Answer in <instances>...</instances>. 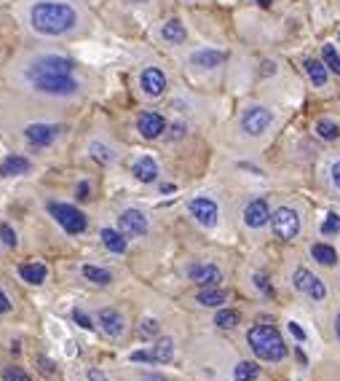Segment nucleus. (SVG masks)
<instances>
[{
  "mask_svg": "<svg viewBox=\"0 0 340 381\" xmlns=\"http://www.w3.org/2000/svg\"><path fill=\"white\" fill-rule=\"evenodd\" d=\"M30 25L40 35L57 38L78 25V11L64 0H38L30 8Z\"/></svg>",
  "mask_w": 340,
  "mask_h": 381,
  "instance_id": "obj_1",
  "label": "nucleus"
},
{
  "mask_svg": "<svg viewBox=\"0 0 340 381\" xmlns=\"http://www.w3.org/2000/svg\"><path fill=\"white\" fill-rule=\"evenodd\" d=\"M247 341L252 352L260 357V360H268V362H278L287 357V344L284 339L278 336L276 328L271 325H254L247 333Z\"/></svg>",
  "mask_w": 340,
  "mask_h": 381,
  "instance_id": "obj_2",
  "label": "nucleus"
},
{
  "mask_svg": "<svg viewBox=\"0 0 340 381\" xmlns=\"http://www.w3.org/2000/svg\"><path fill=\"white\" fill-rule=\"evenodd\" d=\"M32 86L43 95L51 97H73L78 92V81L73 75H46V73H27Z\"/></svg>",
  "mask_w": 340,
  "mask_h": 381,
  "instance_id": "obj_3",
  "label": "nucleus"
},
{
  "mask_svg": "<svg viewBox=\"0 0 340 381\" xmlns=\"http://www.w3.org/2000/svg\"><path fill=\"white\" fill-rule=\"evenodd\" d=\"M49 212L57 218V223L62 225L67 234H83L86 231V215L78 210V207H73V204H62V201H51L49 204Z\"/></svg>",
  "mask_w": 340,
  "mask_h": 381,
  "instance_id": "obj_4",
  "label": "nucleus"
},
{
  "mask_svg": "<svg viewBox=\"0 0 340 381\" xmlns=\"http://www.w3.org/2000/svg\"><path fill=\"white\" fill-rule=\"evenodd\" d=\"M271 228L281 242H292L300 234V218L292 207H278L276 212L271 215Z\"/></svg>",
  "mask_w": 340,
  "mask_h": 381,
  "instance_id": "obj_5",
  "label": "nucleus"
},
{
  "mask_svg": "<svg viewBox=\"0 0 340 381\" xmlns=\"http://www.w3.org/2000/svg\"><path fill=\"white\" fill-rule=\"evenodd\" d=\"M271 124H274V113L268 108H263V105H252L241 116V129L247 132L249 137H260Z\"/></svg>",
  "mask_w": 340,
  "mask_h": 381,
  "instance_id": "obj_6",
  "label": "nucleus"
},
{
  "mask_svg": "<svg viewBox=\"0 0 340 381\" xmlns=\"http://www.w3.org/2000/svg\"><path fill=\"white\" fill-rule=\"evenodd\" d=\"M73 70H75V62L57 54H46L27 67V73H46V75H73Z\"/></svg>",
  "mask_w": 340,
  "mask_h": 381,
  "instance_id": "obj_7",
  "label": "nucleus"
},
{
  "mask_svg": "<svg viewBox=\"0 0 340 381\" xmlns=\"http://www.w3.org/2000/svg\"><path fill=\"white\" fill-rule=\"evenodd\" d=\"M292 282H295V287H298L300 293L311 295L313 301H324V298H327V285H324L316 274H311L309 269H295Z\"/></svg>",
  "mask_w": 340,
  "mask_h": 381,
  "instance_id": "obj_8",
  "label": "nucleus"
},
{
  "mask_svg": "<svg viewBox=\"0 0 340 381\" xmlns=\"http://www.w3.org/2000/svg\"><path fill=\"white\" fill-rule=\"evenodd\" d=\"M187 210H190V215L201 223L204 228H212V225L217 223V218H220L217 201L215 199H209V196H196V199H190Z\"/></svg>",
  "mask_w": 340,
  "mask_h": 381,
  "instance_id": "obj_9",
  "label": "nucleus"
},
{
  "mask_svg": "<svg viewBox=\"0 0 340 381\" xmlns=\"http://www.w3.org/2000/svg\"><path fill=\"white\" fill-rule=\"evenodd\" d=\"M118 228L124 236H145L148 234V218L140 210H124L118 218Z\"/></svg>",
  "mask_w": 340,
  "mask_h": 381,
  "instance_id": "obj_10",
  "label": "nucleus"
},
{
  "mask_svg": "<svg viewBox=\"0 0 340 381\" xmlns=\"http://www.w3.org/2000/svg\"><path fill=\"white\" fill-rule=\"evenodd\" d=\"M137 132L145 137V140H155L166 132V119L155 110H145L140 119H137Z\"/></svg>",
  "mask_w": 340,
  "mask_h": 381,
  "instance_id": "obj_11",
  "label": "nucleus"
},
{
  "mask_svg": "<svg viewBox=\"0 0 340 381\" xmlns=\"http://www.w3.org/2000/svg\"><path fill=\"white\" fill-rule=\"evenodd\" d=\"M140 86L148 97H161L166 92V75L161 67H145L140 73Z\"/></svg>",
  "mask_w": 340,
  "mask_h": 381,
  "instance_id": "obj_12",
  "label": "nucleus"
},
{
  "mask_svg": "<svg viewBox=\"0 0 340 381\" xmlns=\"http://www.w3.org/2000/svg\"><path fill=\"white\" fill-rule=\"evenodd\" d=\"M187 277H190V282H196V285L201 287H217L222 282V271L217 266H212V263H196V266H190Z\"/></svg>",
  "mask_w": 340,
  "mask_h": 381,
  "instance_id": "obj_13",
  "label": "nucleus"
},
{
  "mask_svg": "<svg viewBox=\"0 0 340 381\" xmlns=\"http://www.w3.org/2000/svg\"><path fill=\"white\" fill-rule=\"evenodd\" d=\"M57 134H60V127H54V124H30V127L25 129L27 143L35 145V148H46V145H51V143L57 140Z\"/></svg>",
  "mask_w": 340,
  "mask_h": 381,
  "instance_id": "obj_14",
  "label": "nucleus"
},
{
  "mask_svg": "<svg viewBox=\"0 0 340 381\" xmlns=\"http://www.w3.org/2000/svg\"><path fill=\"white\" fill-rule=\"evenodd\" d=\"M244 223L249 228H263L265 223H271V210L265 199H252L244 207Z\"/></svg>",
  "mask_w": 340,
  "mask_h": 381,
  "instance_id": "obj_15",
  "label": "nucleus"
},
{
  "mask_svg": "<svg viewBox=\"0 0 340 381\" xmlns=\"http://www.w3.org/2000/svg\"><path fill=\"white\" fill-rule=\"evenodd\" d=\"M225 60H228V54L225 51H217V49H201V51H193L190 54V64L193 67H201V70H215Z\"/></svg>",
  "mask_w": 340,
  "mask_h": 381,
  "instance_id": "obj_16",
  "label": "nucleus"
},
{
  "mask_svg": "<svg viewBox=\"0 0 340 381\" xmlns=\"http://www.w3.org/2000/svg\"><path fill=\"white\" fill-rule=\"evenodd\" d=\"M32 169V161L25 159V156H19V153H11V156H5L3 164H0V175L3 177H14V175H27Z\"/></svg>",
  "mask_w": 340,
  "mask_h": 381,
  "instance_id": "obj_17",
  "label": "nucleus"
},
{
  "mask_svg": "<svg viewBox=\"0 0 340 381\" xmlns=\"http://www.w3.org/2000/svg\"><path fill=\"white\" fill-rule=\"evenodd\" d=\"M131 175L140 180V183H153L158 177V164L153 161V156H140L131 167Z\"/></svg>",
  "mask_w": 340,
  "mask_h": 381,
  "instance_id": "obj_18",
  "label": "nucleus"
},
{
  "mask_svg": "<svg viewBox=\"0 0 340 381\" xmlns=\"http://www.w3.org/2000/svg\"><path fill=\"white\" fill-rule=\"evenodd\" d=\"M99 325H102V330H105L107 336H113V339L121 336L126 328L124 317H121L116 309H102V312H99Z\"/></svg>",
  "mask_w": 340,
  "mask_h": 381,
  "instance_id": "obj_19",
  "label": "nucleus"
},
{
  "mask_svg": "<svg viewBox=\"0 0 340 381\" xmlns=\"http://www.w3.org/2000/svg\"><path fill=\"white\" fill-rule=\"evenodd\" d=\"M303 67H306V73H309V78L313 81V86H324L327 84V78H330V67L322 62V60H303Z\"/></svg>",
  "mask_w": 340,
  "mask_h": 381,
  "instance_id": "obj_20",
  "label": "nucleus"
},
{
  "mask_svg": "<svg viewBox=\"0 0 340 381\" xmlns=\"http://www.w3.org/2000/svg\"><path fill=\"white\" fill-rule=\"evenodd\" d=\"M161 38H164L166 43H185V38H187L185 25H183L180 19H169V22L161 27Z\"/></svg>",
  "mask_w": 340,
  "mask_h": 381,
  "instance_id": "obj_21",
  "label": "nucleus"
},
{
  "mask_svg": "<svg viewBox=\"0 0 340 381\" xmlns=\"http://www.w3.org/2000/svg\"><path fill=\"white\" fill-rule=\"evenodd\" d=\"M99 236H102V242H105V247H107L110 253H116V255L126 253V239L121 231H116V228H102Z\"/></svg>",
  "mask_w": 340,
  "mask_h": 381,
  "instance_id": "obj_22",
  "label": "nucleus"
},
{
  "mask_svg": "<svg viewBox=\"0 0 340 381\" xmlns=\"http://www.w3.org/2000/svg\"><path fill=\"white\" fill-rule=\"evenodd\" d=\"M46 266L43 263H22L19 266V277L25 280V282H30V285H40V282H46Z\"/></svg>",
  "mask_w": 340,
  "mask_h": 381,
  "instance_id": "obj_23",
  "label": "nucleus"
},
{
  "mask_svg": "<svg viewBox=\"0 0 340 381\" xmlns=\"http://www.w3.org/2000/svg\"><path fill=\"white\" fill-rule=\"evenodd\" d=\"M225 290H220V287H204L198 295H196V301L201 304V306H222L225 304Z\"/></svg>",
  "mask_w": 340,
  "mask_h": 381,
  "instance_id": "obj_24",
  "label": "nucleus"
},
{
  "mask_svg": "<svg viewBox=\"0 0 340 381\" xmlns=\"http://www.w3.org/2000/svg\"><path fill=\"white\" fill-rule=\"evenodd\" d=\"M311 255H313V260L322 263V266H335V263H338V253H335L330 245H313V247H311Z\"/></svg>",
  "mask_w": 340,
  "mask_h": 381,
  "instance_id": "obj_25",
  "label": "nucleus"
},
{
  "mask_svg": "<svg viewBox=\"0 0 340 381\" xmlns=\"http://www.w3.org/2000/svg\"><path fill=\"white\" fill-rule=\"evenodd\" d=\"M257 376H260V365L257 362H249V360L239 362L236 371H233V379L236 381H254Z\"/></svg>",
  "mask_w": 340,
  "mask_h": 381,
  "instance_id": "obj_26",
  "label": "nucleus"
},
{
  "mask_svg": "<svg viewBox=\"0 0 340 381\" xmlns=\"http://www.w3.org/2000/svg\"><path fill=\"white\" fill-rule=\"evenodd\" d=\"M174 357V341L172 339H161L153 347V360L155 362H172Z\"/></svg>",
  "mask_w": 340,
  "mask_h": 381,
  "instance_id": "obj_27",
  "label": "nucleus"
},
{
  "mask_svg": "<svg viewBox=\"0 0 340 381\" xmlns=\"http://www.w3.org/2000/svg\"><path fill=\"white\" fill-rule=\"evenodd\" d=\"M316 134L322 140H327V143H335L340 137V127L335 121H330V119H322V121H316Z\"/></svg>",
  "mask_w": 340,
  "mask_h": 381,
  "instance_id": "obj_28",
  "label": "nucleus"
},
{
  "mask_svg": "<svg viewBox=\"0 0 340 381\" xmlns=\"http://www.w3.org/2000/svg\"><path fill=\"white\" fill-rule=\"evenodd\" d=\"M83 277L92 280L94 285H110L113 282V274L107 269H99V266H83Z\"/></svg>",
  "mask_w": 340,
  "mask_h": 381,
  "instance_id": "obj_29",
  "label": "nucleus"
},
{
  "mask_svg": "<svg viewBox=\"0 0 340 381\" xmlns=\"http://www.w3.org/2000/svg\"><path fill=\"white\" fill-rule=\"evenodd\" d=\"M215 325L217 328H222V330L236 328V325H239V312H233V309H220L215 317Z\"/></svg>",
  "mask_w": 340,
  "mask_h": 381,
  "instance_id": "obj_30",
  "label": "nucleus"
},
{
  "mask_svg": "<svg viewBox=\"0 0 340 381\" xmlns=\"http://www.w3.org/2000/svg\"><path fill=\"white\" fill-rule=\"evenodd\" d=\"M322 62L327 64L335 75H340V54L335 51V46H330V43H327V46H322Z\"/></svg>",
  "mask_w": 340,
  "mask_h": 381,
  "instance_id": "obj_31",
  "label": "nucleus"
},
{
  "mask_svg": "<svg viewBox=\"0 0 340 381\" xmlns=\"http://www.w3.org/2000/svg\"><path fill=\"white\" fill-rule=\"evenodd\" d=\"M89 151H92V156L99 161V164H110V161H113V151H110L107 145H102V143H92Z\"/></svg>",
  "mask_w": 340,
  "mask_h": 381,
  "instance_id": "obj_32",
  "label": "nucleus"
},
{
  "mask_svg": "<svg viewBox=\"0 0 340 381\" xmlns=\"http://www.w3.org/2000/svg\"><path fill=\"white\" fill-rule=\"evenodd\" d=\"M322 234H324V236H332V234H340V215H335V212H330V215L324 218V223H322Z\"/></svg>",
  "mask_w": 340,
  "mask_h": 381,
  "instance_id": "obj_33",
  "label": "nucleus"
},
{
  "mask_svg": "<svg viewBox=\"0 0 340 381\" xmlns=\"http://www.w3.org/2000/svg\"><path fill=\"white\" fill-rule=\"evenodd\" d=\"M3 381H30V373L22 368H3Z\"/></svg>",
  "mask_w": 340,
  "mask_h": 381,
  "instance_id": "obj_34",
  "label": "nucleus"
},
{
  "mask_svg": "<svg viewBox=\"0 0 340 381\" xmlns=\"http://www.w3.org/2000/svg\"><path fill=\"white\" fill-rule=\"evenodd\" d=\"M140 336H145V339L158 336V322H155V319H142V322H140Z\"/></svg>",
  "mask_w": 340,
  "mask_h": 381,
  "instance_id": "obj_35",
  "label": "nucleus"
},
{
  "mask_svg": "<svg viewBox=\"0 0 340 381\" xmlns=\"http://www.w3.org/2000/svg\"><path fill=\"white\" fill-rule=\"evenodd\" d=\"M0 239L5 247H16V234L11 231V225H0Z\"/></svg>",
  "mask_w": 340,
  "mask_h": 381,
  "instance_id": "obj_36",
  "label": "nucleus"
},
{
  "mask_svg": "<svg viewBox=\"0 0 340 381\" xmlns=\"http://www.w3.org/2000/svg\"><path fill=\"white\" fill-rule=\"evenodd\" d=\"M254 287H257V290H263L265 295H274V287H271V282H268V277H265V274H254Z\"/></svg>",
  "mask_w": 340,
  "mask_h": 381,
  "instance_id": "obj_37",
  "label": "nucleus"
},
{
  "mask_svg": "<svg viewBox=\"0 0 340 381\" xmlns=\"http://www.w3.org/2000/svg\"><path fill=\"white\" fill-rule=\"evenodd\" d=\"M73 319H75V322H78L81 328H86V330H92V328H94L92 317H89L86 312H81V309H75V312H73Z\"/></svg>",
  "mask_w": 340,
  "mask_h": 381,
  "instance_id": "obj_38",
  "label": "nucleus"
},
{
  "mask_svg": "<svg viewBox=\"0 0 340 381\" xmlns=\"http://www.w3.org/2000/svg\"><path fill=\"white\" fill-rule=\"evenodd\" d=\"M131 362H155L153 352H131Z\"/></svg>",
  "mask_w": 340,
  "mask_h": 381,
  "instance_id": "obj_39",
  "label": "nucleus"
},
{
  "mask_svg": "<svg viewBox=\"0 0 340 381\" xmlns=\"http://www.w3.org/2000/svg\"><path fill=\"white\" fill-rule=\"evenodd\" d=\"M289 333H292L298 341H306V333L300 330V325H298V322H289Z\"/></svg>",
  "mask_w": 340,
  "mask_h": 381,
  "instance_id": "obj_40",
  "label": "nucleus"
},
{
  "mask_svg": "<svg viewBox=\"0 0 340 381\" xmlns=\"http://www.w3.org/2000/svg\"><path fill=\"white\" fill-rule=\"evenodd\" d=\"M38 362H40V365H43V368H40V371H43V373H46V376H51V373H54V362H51V360H46V357H40V360H38Z\"/></svg>",
  "mask_w": 340,
  "mask_h": 381,
  "instance_id": "obj_41",
  "label": "nucleus"
},
{
  "mask_svg": "<svg viewBox=\"0 0 340 381\" xmlns=\"http://www.w3.org/2000/svg\"><path fill=\"white\" fill-rule=\"evenodd\" d=\"M8 309H11V301H8V295L0 290V315H5Z\"/></svg>",
  "mask_w": 340,
  "mask_h": 381,
  "instance_id": "obj_42",
  "label": "nucleus"
},
{
  "mask_svg": "<svg viewBox=\"0 0 340 381\" xmlns=\"http://www.w3.org/2000/svg\"><path fill=\"white\" fill-rule=\"evenodd\" d=\"M332 183H335V188L340 190V159L332 164Z\"/></svg>",
  "mask_w": 340,
  "mask_h": 381,
  "instance_id": "obj_43",
  "label": "nucleus"
},
{
  "mask_svg": "<svg viewBox=\"0 0 340 381\" xmlns=\"http://www.w3.org/2000/svg\"><path fill=\"white\" fill-rule=\"evenodd\" d=\"M78 199H89V183L86 180L78 183Z\"/></svg>",
  "mask_w": 340,
  "mask_h": 381,
  "instance_id": "obj_44",
  "label": "nucleus"
},
{
  "mask_svg": "<svg viewBox=\"0 0 340 381\" xmlns=\"http://www.w3.org/2000/svg\"><path fill=\"white\" fill-rule=\"evenodd\" d=\"M183 134H185V124H174L172 127V140H180Z\"/></svg>",
  "mask_w": 340,
  "mask_h": 381,
  "instance_id": "obj_45",
  "label": "nucleus"
},
{
  "mask_svg": "<svg viewBox=\"0 0 340 381\" xmlns=\"http://www.w3.org/2000/svg\"><path fill=\"white\" fill-rule=\"evenodd\" d=\"M89 381H107V379H105V373H99L96 368H92L89 371Z\"/></svg>",
  "mask_w": 340,
  "mask_h": 381,
  "instance_id": "obj_46",
  "label": "nucleus"
},
{
  "mask_svg": "<svg viewBox=\"0 0 340 381\" xmlns=\"http://www.w3.org/2000/svg\"><path fill=\"white\" fill-rule=\"evenodd\" d=\"M140 381H169V379H164L161 373H145V376H142Z\"/></svg>",
  "mask_w": 340,
  "mask_h": 381,
  "instance_id": "obj_47",
  "label": "nucleus"
},
{
  "mask_svg": "<svg viewBox=\"0 0 340 381\" xmlns=\"http://www.w3.org/2000/svg\"><path fill=\"white\" fill-rule=\"evenodd\" d=\"M335 336H338V339H340V315H338V317H335Z\"/></svg>",
  "mask_w": 340,
  "mask_h": 381,
  "instance_id": "obj_48",
  "label": "nucleus"
},
{
  "mask_svg": "<svg viewBox=\"0 0 340 381\" xmlns=\"http://www.w3.org/2000/svg\"><path fill=\"white\" fill-rule=\"evenodd\" d=\"M257 3H260V5H263V8H268V5H271V3H274V0H257Z\"/></svg>",
  "mask_w": 340,
  "mask_h": 381,
  "instance_id": "obj_49",
  "label": "nucleus"
}]
</instances>
